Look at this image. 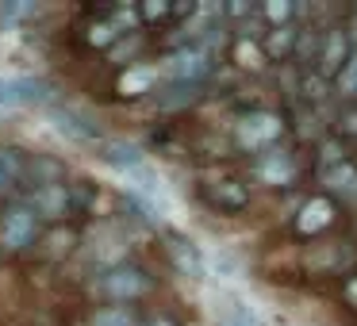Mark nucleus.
<instances>
[{
  "mask_svg": "<svg viewBox=\"0 0 357 326\" xmlns=\"http://www.w3.org/2000/svg\"><path fill=\"white\" fill-rule=\"evenodd\" d=\"M154 288V277H150L142 265H112V269H104L100 277L93 280V292L100 295L104 303H135L142 300V295Z\"/></svg>",
  "mask_w": 357,
  "mask_h": 326,
  "instance_id": "f257e3e1",
  "label": "nucleus"
},
{
  "mask_svg": "<svg viewBox=\"0 0 357 326\" xmlns=\"http://www.w3.org/2000/svg\"><path fill=\"white\" fill-rule=\"evenodd\" d=\"M39 234H43V223L27 208V200H12L4 208V215H0V246L8 254H27L39 242Z\"/></svg>",
  "mask_w": 357,
  "mask_h": 326,
  "instance_id": "f03ea898",
  "label": "nucleus"
},
{
  "mask_svg": "<svg viewBox=\"0 0 357 326\" xmlns=\"http://www.w3.org/2000/svg\"><path fill=\"white\" fill-rule=\"evenodd\" d=\"M211 73V50L204 42H192V47H181L177 54L169 58V77L173 85H200Z\"/></svg>",
  "mask_w": 357,
  "mask_h": 326,
  "instance_id": "7ed1b4c3",
  "label": "nucleus"
},
{
  "mask_svg": "<svg viewBox=\"0 0 357 326\" xmlns=\"http://www.w3.org/2000/svg\"><path fill=\"white\" fill-rule=\"evenodd\" d=\"M54 96L50 81L43 77H0V108H27V104H47Z\"/></svg>",
  "mask_w": 357,
  "mask_h": 326,
  "instance_id": "20e7f679",
  "label": "nucleus"
},
{
  "mask_svg": "<svg viewBox=\"0 0 357 326\" xmlns=\"http://www.w3.org/2000/svg\"><path fill=\"white\" fill-rule=\"evenodd\" d=\"M277 134H280V119L269 116V111H254V116L234 123V142H238L242 150H250V154H261Z\"/></svg>",
  "mask_w": 357,
  "mask_h": 326,
  "instance_id": "39448f33",
  "label": "nucleus"
},
{
  "mask_svg": "<svg viewBox=\"0 0 357 326\" xmlns=\"http://www.w3.org/2000/svg\"><path fill=\"white\" fill-rule=\"evenodd\" d=\"M27 208L39 215V223H43V219H47V223H58V219L73 215V208H70V185L35 188V192H27Z\"/></svg>",
  "mask_w": 357,
  "mask_h": 326,
  "instance_id": "423d86ee",
  "label": "nucleus"
},
{
  "mask_svg": "<svg viewBox=\"0 0 357 326\" xmlns=\"http://www.w3.org/2000/svg\"><path fill=\"white\" fill-rule=\"evenodd\" d=\"M349 39H346V31H338V27H331V31H323V39H319V54L311 58V62H319L315 65V73H323V77H338V70L349 62Z\"/></svg>",
  "mask_w": 357,
  "mask_h": 326,
  "instance_id": "0eeeda50",
  "label": "nucleus"
},
{
  "mask_svg": "<svg viewBox=\"0 0 357 326\" xmlns=\"http://www.w3.org/2000/svg\"><path fill=\"white\" fill-rule=\"evenodd\" d=\"M204 200L223 215H238L250 203V188L242 180H211V185H204Z\"/></svg>",
  "mask_w": 357,
  "mask_h": 326,
  "instance_id": "6e6552de",
  "label": "nucleus"
},
{
  "mask_svg": "<svg viewBox=\"0 0 357 326\" xmlns=\"http://www.w3.org/2000/svg\"><path fill=\"white\" fill-rule=\"evenodd\" d=\"M27 177V154L16 146H0V200L16 196Z\"/></svg>",
  "mask_w": 357,
  "mask_h": 326,
  "instance_id": "1a4fd4ad",
  "label": "nucleus"
},
{
  "mask_svg": "<svg viewBox=\"0 0 357 326\" xmlns=\"http://www.w3.org/2000/svg\"><path fill=\"white\" fill-rule=\"evenodd\" d=\"M254 173L265 180V185H288L292 173H296V162L284 154V150H261V154H257Z\"/></svg>",
  "mask_w": 357,
  "mask_h": 326,
  "instance_id": "9d476101",
  "label": "nucleus"
},
{
  "mask_svg": "<svg viewBox=\"0 0 357 326\" xmlns=\"http://www.w3.org/2000/svg\"><path fill=\"white\" fill-rule=\"evenodd\" d=\"M165 242H169V261L177 265L181 272H185V277H204V257H200V249L192 246V242L185 238V234H165Z\"/></svg>",
  "mask_w": 357,
  "mask_h": 326,
  "instance_id": "9b49d317",
  "label": "nucleus"
},
{
  "mask_svg": "<svg viewBox=\"0 0 357 326\" xmlns=\"http://www.w3.org/2000/svg\"><path fill=\"white\" fill-rule=\"evenodd\" d=\"M296 42H300V27L284 24V27H269L261 39V54L273 62H284L288 54H296Z\"/></svg>",
  "mask_w": 357,
  "mask_h": 326,
  "instance_id": "f8f14e48",
  "label": "nucleus"
},
{
  "mask_svg": "<svg viewBox=\"0 0 357 326\" xmlns=\"http://www.w3.org/2000/svg\"><path fill=\"white\" fill-rule=\"evenodd\" d=\"M85 326H142V318L131 303H104V307L89 311Z\"/></svg>",
  "mask_w": 357,
  "mask_h": 326,
  "instance_id": "ddd939ff",
  "label": "nucleus"
},
{
  "mask_svg": "<svg viewBox=\"0 0 357 326\" xmlns=\"http://www.w3.org/2000/svg\"><path fill=\"white\" fill-rule=\"evenodd\" d=\"M331 219H334V203L323 200V196H315V200H307V203H303V211L296 215V231H300V234H315V231H323V226H331Z\"/></svg>",
  "mask_w": 357,
  "mask_h": 326,
  "instance_id": "4468645a",
  "label": "nucleus"
},
{
  "mask_svg": "<svg viewBox=\"0 0 357 326\" xmlns=\"http://www.w3.org/2000/svg\"><path fill=\"white\" fill-rule=\"evenodd\" d=\"M334 85H338V93H342V96H357V54H349V62L338 70Z\"/></svg>",
  "mask_w": 357,
  "mask_h": 326,
  "instance_id": "2eb2a0df",
  "label": "nucleus"
},
{
  "mask_svg": "<svg viewBox=\"0 0 357 326\" xmlns=\"http://www.w3.org/2000/svg\"><path fill=\"white\" fill-rule=\"evenodd\" d=\"M349 185H357L354 162H342V165H334V169H326V188H349Z\"/></svg>",
  "mask_w": 357,
  "mask_h": 326,
  "instance_id": "dca6fc26",
  "label": "nucleus"
},
{
  "mask_svg": "<svg viewBox=\"0 0 357 326\" xmlns=\"http://www.w3.org/2000/svg\"><path fill=\"white\" fill-rule=\"evenodd\" d=\"M219 326H261L257 323V315L250 307H242V303H234V307L223 311V318H219Z\"/></svg>",
  "mask_w": 357,
  "mask_h": 326,
  "instance_id": "f3484780",
  "label": "nucleus"
},
{
  "mask_svg": "<svg viewBox=\"0 0 357 326\" xmlns=\"http://www.w3.org/2000/svg\"><path fill=\"white\" fill-rule=\"evenodd\" d=\"M323 93H331V88H326V77H323V73L311 70L307 77H303V100L319 104V100H323Z\"/></svg>",
  "mask_w": 357,
  "mask_h": 326,
  "instance_id": "a211bd4d",
  "label": "nucleus"
},
{
  "mask_svg": "<svg viewBox=\"0 0 357 326\" xmlns=\"http://www.w3.org/2000/svg\"><path fill=\"white\" fill-rule=\"evenodd\" d=\"M261 16H265V20H273L277 27H284L288 20L296 16V8H292V4H265V8H261Z\"/></svg>",
  "mask_w": 357,
  "mask_h": 326,
  "instance_id": "6ab92c4d",
  "label": "nucleus"
},
{
  "mask_svg": "<svg viewBox=\"0 0 357 326\" xmlns=\"http://www.w3.org/2000/svg\"><path fill=\"white\" fill-rule=\"evenodd\" d=\"M169 4H142V8H139V16L142 20H162V16H169Z\"/></svg>",
  "mask_w": 357,
  "mask_h": 326,
  "instance_id": "aec40b11",
  "label": "nucleus"
},
{
  "mask_svg": "<svg viewBox=\"0 0 357 326\" xmlns=\"http://www.w3.org/2000/svg\"><path fill=\"white\" fill-rule=\"evenodd\" d=\"M342 123H346L349 134H357V111H346V116H342Z\"/></svg>",
  "mask_w": 357,
  "mask_h": 326,
  "instance_id": "412c9836",
  "label": "nucleus"
},
{
  "mask_svg": "<svg viewBox=\"0 0 357 326\" xmlns=\"http://www.w3.org/2000/svg\"><path fill=\"white\" fill-rule=\"evenodd\" d=\"M146 326H177V323H169V318H154V323H146Z\"/></svg>",
  "mask_w": 357,
  "mask_h": 326,
  "instance_id": "4be33fe9",
  "label": "nucleus"
}]
</instances>
